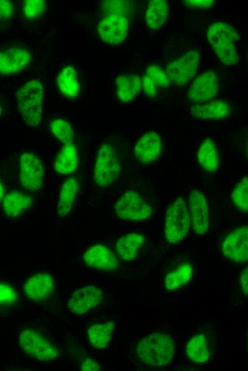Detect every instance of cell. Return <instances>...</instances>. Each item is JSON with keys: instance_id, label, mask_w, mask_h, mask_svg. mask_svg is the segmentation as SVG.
Returning a JSON list of instances; mask_svg holds the SVG:
<instances>
[{"instance_id": "1", "label": "cell", "mask_w": 248, "mask_h": 371, "mask_svg": "<svg viewBox=\"0 0 248 371\" xmlns=\"http://www.w3.org/2000/svg\"><path fill=\"white\" fill-rule=\"evenodd\" d=\"M175 354L173 335L167 331H156L140 338L133 349L132 356L138 362L152 367H165Z\"/></svg>"}, {"instance_id": "2", "label": "cell", "mask_w": 248, "mask_h": 371, "mask_svg": "<svg viewBox=\"0 0 248 371\" xmlns=\"http://www.w3.org/2000/svg\"><path fill=\"white\" fill-rule=\"evenodd\" d=\"M20 351L26 357L41 362H53L60 357L61 348L55 339L43 329L29 327L18 336Z\"/></svg>"}, {"instance_id": "3", "label": "cell", "mask_w": 248, "mask_h": 371, "mask_svg": "<svg viewBox=\"0 0 248 371\" xmlns=\"http://www.w3.org/2000/svg\"><path fill=\"white\" fill-rule=\"evenodd\" d=\"M18 110L24 123L31 127L41 121L45 88L43 81L33 78L25 83L16 92Z\"/></svg>"}, {"instance_id": "4", "label": "cell", "mask_w": 248, "mask_h": 371, "mask_svg": "<svg viewBox=\"0 0 248 371\" xmlns=\"http://www.w3.org/2000/svg\"><path fill=\"white\" fill-rule=\"evenodd\" d=\"M207 36L222 63L229 66L238 62L239 56L234 45L235 32L231 25L221 21L215 22L209 26Z\"/></svg>"}, {"instance_id": "5", "label": "cell", "mask_w": 248, "mask_h": 371, "mask_svg": "<svg viewBox=\"0 0 248 371\" xmlns=\"http://www.w3.org/2000/svg\"><path fill=\"white\" fill-rule=\"evenodd\" d=\"M191 226L187 204L182 197L176 198L167 208L165 224L164 235L170 244L182 241L187 235Z\"/></svg>"}, {"instance_id": "6", "label": "cell", "mask_w": 248, "mask_h": 371, "mask_svg": "<svg viewBox=\"0 0 248 371\" xmlns=\"http://www.w3.org/2000/svg\"><path fill=\"white\" fill-rule=\"evenodd\" d=\"M121 170L118 149L111 143H103L99 148L94 163L93 179L98 186L113 184Z\"/></svg>"}, {"instance_id": "7", "label": "cell", "mask_w": 248, "mask_h": 371, "mask_svg": "<svg viewBox=\"0 0 248 371\" xmlns=\"http://www.w3.org/2000/svg\"><path fill=\"white\" fill-rule=\"evenodd\" d=\"M114 214L124 221L140 222L151 217L153 209L139 193L128 190L117 200Z\"/></svg>"}, {"instance_id": "8", "label": "cell", "mask_w": 248, "mask_h": 371, "mask_svg": "<svg viewBox=\"0 0 248 371\" xmlns=\"http://www.w3.org/2000/svg\"><path fill=\"white\" fill-rule=\"evenodd\" d=\"M56 280L48 272H38L29 277L23 285V294L30 304L48 302L56 292Z\"/></svg>"}, {"instance_id": "9", "label": "cell", "mask_w": 248, "mask_h": 371, "mask_svg": "<svg viewBox=\"0 0 248 371\" xmlns=\"http://www.w3.org/2000/svg\"><path fill=\"white\" fill-rule=\"evenodd\" d=\"M19 176L21 186L30 191L39 190L44 181V166L34 153L26 151L19 158Z\"/></svg>"}, {"instance_id": "10", "label": "cell", "mask_w": 248, "mask_h": 371, "mask_svg": "<svg viewBox=\"0 0 248 371\" xmlns=\"http://www.w3.org/2000/svg\"><path fill=\"white\" fill-rule=\"evenodd\" d=\"M105 298L103 289L95 285H86L75 290L67 302L68 310L82 315L99 305Z\"/></svg>"}, {"instance_id": "11", "label": "cell", "mask_w": 248, "mask_h": 371, "mask_svg": "<svg viewBox=\"0 0 248 371\" xmlns=\"http://www.w3.org/2000/svg\"><path fill=\"white\" fill-rule=\"evenodd\" d=\"M220 248L229 260L245 263L248 258V228L247 225L231 230L223 238Z\"/></svg>"}, {"instance_id": "12", "label": "cell", "mask_w": 248, "mask_h": 371, "mask_svg": "<svg viewBox=\"0 0 248 371\" xmlns=\"http://www.w3.org/2000/svg\"><path fill=\"white\" fill-rule=\"evenodd\" d=\"M200 56L195 50H191L170 62L165 73L170 81L177 86H183L195 76L199 66Z\"/></svg>"}, {"instance_id": "13", "label": "cell", "mask_w": 248, "mask_h": 371, "mask_svg": "<svg viewBox=\"0 0 248 371\" xmlns=\"http://www.w3.org/2000/svg\"><path fill=\"white\" fill-rule=\"evenodd\" d=\"M119 260L115 252L102 244L92 245L83 254L84 264L95 271H118L120 268Z\"/></svg>"}, {"instance_id": "14", "label": "cell", "mask_w": 248, "mask_h": 371, "mask_svg": "<svg viewBox=\"0 0 248 371\" xmlns=\"http://www.w3.org/2000/svg\"><path fill=\"white\" fill-rule=\"evenodd\" d=\"M193 275V266L186 260L165 269L160 279L163 293L169 295L185 287L192 281Z\"/></svg>"}, {"instance_id": "15", "label": "cell", "mask_w": 248, "mask_h": 371, "mask_svg": "<svg viewBox=\"0 0 248 371\" xmlns=\"http://www.w3.org/2000/svg\"><path fill=\"white\" fill-rule=\"evenodd\" d=\"M128 20L126 17L105 14L97 26L100 39L108 44L117 45L122 43L128 31Z\"/></svg>"}, {"instance_id": "16", "label": "cell", "mask_w": 248, "mask_h": 371, "mask_svg": "<svg viewBox=\"0 0 248 371\" xmlns=\"http://www.w3.org/2000/svg\"><path fill=\"white\" fill-rule=\"evenodd\" d=\"M187 208L193 230L197 234H204L210 226L209 207L205 195L193 189L189 195Z\"/></svg>"}, {"instance_id": "17", "label": "cell", "mask_w": 248, "mask_h": 371, "mask_svg": "<svg viewBox=\"0 0 248 371\" xmlns=\"http://www.w3.org/2000/svg\"><path fill=\"white\" fill-rule=\"evenodd\" d=\"M219 81L217 75L211 71L202 73L190 86L187 95L190 101L203 103L210 101L217 94Z\"/></svg>"}, {"instance_id": "18", "label": "cell", "mask_w": 248, "mask_h": 371, "mask_svg": "<svg viewBox=\"0 0 248 371\" xmlns=\"http://www.w3.org/2000/svg\"><path fill=\"white\" fill-rule=\"evenodd\" d=\"M212 342L210 334L201 329L194 334L185 347V356L187 360L195 365H202L211 357Z\"/></svg>"}, {"instance_id": "19", "label": "cell", "mask_w": 248, "mask_h": 371, "mask_svg": "<svg viewBox=\"0 0 248 371\" xmlns=\"http://www.w3.org/2000/svg\"><path fill=\"white\" fill-rule=\"evenodd\" d=\"M31 61V54L26 49L11 46L0 50V74L9 75L25 69Z\"/></svg>"}, {"instance_id": "20", "label": "cell", "mask_w": 248, "mask_h": 371, "mask_svg": "<svg viewBox=\"0 0 248 371\" xmlns=\"http://www.w3.org/2000/svg\"><path fill=\"white\" fill-rule=\"evenodd\" d=\"M161 150L162 140L160 136L154 131H149L138 139L134 153L138 162L149 163L159 158Z\"/></svg>"}, {"instance_id": "21", "label": "cell", "mask_w": 248, "mask_h": 371, "mask_svg": "<svg viewBox=\"0 0 248 371\" xmlns=\"http://www.w3.org/2000/svg\"><path fill=\"white\" fill-rule=\"evenodd\" d=\"M145 242V237L138 232H131L120 237L115 242V253L123 261L134 260Z\"/></svg>"}, {"instance_id": "22", "label": "cell", "mask_w": 248, "mask_h": 371, "mask_svg": "<svg viewBox=\"0 0 248 371\" xmlns=\"http://www.w3.org/2000/svg\"><path fill=\"white\" fill-rule=\"evenodd\" d=\"M231 112L230 105L219 100L197 103L190 108V113L193 116L203 120L224 118L229 116Z\"/></svg>"}, {"instance_id": "23", "label": "cell", "mask_w": 248, "mask_h": 371, "mask_svg": "<svg viewBox=\"0 0 248 371\" xmlns=\"http://www.w3.org/2000/svg\"><path fill=\"white\" fill-rule=\"evenodd\" d=\"M170 81L163 69L157 65H150L143 76V91L148 97H155L160 90L169 86Z\"/></svg>"}, {"instance_id": "24", "label": "cell", "mask_w": 248, "mask_h": 371, "mask_svg": "<svg viewBox=\"0 0 248 371\" xmlns=\"http://www.w3.org/2000/svg\"><path fill=\"white\" fill-rule=\"evenodd\" d=\"M115 327L116 325L113 321L92 324L86 332L91 346L97 350L105 348L112 339Z\"/></svg>"}, {"instance_id": "25", "label": "cell", "mask_w": 248, "mask_h": 371, "mask_svg": "<svg viewBox=\"0 0 248 371\" xmlns=\"http://www.w3.org/2000/svg\"><path fill=\"white\" fill-rule=\"evenodd\" d=\"M56 85L59 92L65 97L73 98L80 93V81L77 71L72 66H66L58 72Z\"/></svg>"}, {"instance_id": "26", "label": "cell", "mask_w": 248, "mask_h": 371, "mask_svg": "<svg viewBox=\"0 0 248 371\" xmlns=\"http://www.w3.org/2000/svg\"><path fill=\"white\" fill-rule=\"evenodd\" d=\"M142 81L136 74H123L115 79L116 98L127 103L133 100L139 93Z\"/></svg>"}, {"instance_id": "27", "label": "cell", "mask_w": 248, "mask_h": 371, "mask_svg": "<svg viewBox=\"0 0 248 371\" xmlns=\"http://www.w3.org/2000/svg\"><path fill=\"white\" fill-rule=\"evenodd\" d=\"M78 164V156L76 145L73 143L64 145L59 151L54 162V170L57 173L66 175L73 173Z\"/></svg>"}, {"instance_id": "28", "label": "cell", "mask_w": 248, "mask_h": 371, "mask_svg": "<svg viewBox=\"0 0 248 371\" xmlns=\"http://www.w3.org/2000/svg\"><path fill=\"white\" fill-rule=\"evenodd\" d=\"M78 192V183L74 177L66 180L60 190L56 213L60 217L67 215L73 208Z\"/></svg>"}, {"instance_id": "29", "label": "cell", "mask_w": 248, "mask_h": 371, "mask_svg": "<svg viewBox=\"0 0 248 371\" xmlns=\"http://www.w3.org/2000/svg\"><path fill=\"white\" fill-rule=\"evenodd\" d=\"M169 14V6L164 0H153L149 2L145 11L147 26L156 30L161 28L166 22Z\"/></svg>"}, {"instance_id": "30", "label": "cell", "mask_w": 248, "mask_h": 371, "mask_svg": "<svg viewBox=\"0 0 248 371\" xmlns=\"http://www.w3.org/2000/svg\"><path fill=\"white\" fill-rule=\"evenodd\" d=\"M198 163L207 172H215L219 167V153L215 143L210 138L205 139L197 154Z\"/></svg>"}, {"instance_id": "31", "label": "cell", "mask_w": 248, "mask_h": 371, "mask_svg": "<svg viewBox=\"0 0 248 371\" xmlns=\"http://www.w3.org/2000/svg\"><path fill=\"white\" fill-rule=\"evenodd\" d=\"M31 204L32 200L29 195L19 191H12L4 196L3 210L7 216L15 218L26 211Z\"/></svg>"}, {"instance_id": "32", "label": "cell", "mask_w": 248, "mask_h": 371, "mask_svg": "<svg viewBox=\"0 0 248 371\" xmlns=\"http://www.w3.org/2000/svg\"><path fill=\"white\" fill-rule=\"evenodd\" d=\"M50 128L53 136L64 145L73 143L74 131L68 121L61 118H55L51 122Z\"/></svg>"}, {"instance_id": "33", "label": "cell", "mask_w": 248, "mask_h": 371, "mask_svg": "<svg viewBox=\"0 0 248 371\" xmlns=\"http://www.w3.org/2000/svg\"><path fill=\"white\" fill-rule=\"evenodd\" d=\"M248 178L244 177L232 189L231 197L233 203L244 213H247L248 208Z\"/></svg>"}, {"instance_id": "34", "label": "cell", "mask_w": 248, "mask_h": 371, "mask_svg": "<svg viewBox=\"0 0 248 371\" xmlns=\"http://www.w3.org/2000/svg\"><path fill=\"white\" fill-rule=\"evenodd\" d=\"M18 300V293L14 286L0 283V311L13 308Z\"/></svg>"}, {"instance_id": "35", "label": "cell", "mask_w": 248, "mask_h": 371, "mask_svg": "<svg viewBox=\"0 0 248 371\" xmlns=\"http://www.w3.org/2000/svg\"><path fill=\"white\" fill-rule=\"evenodd\" d=\"M46 9V3L42 0H26L23 3L22 12L25 18L33 20L41 16Z\"/></svg>"}, {"instance_id": "36", "label": "cell", "mask_w": 248, "mask_h": 371, "mask_svg": "<svg viewBox=\"0 0 248 371\" xmlns=\"http://www.w3.org/2000/svg\"><path fill=\"white\" fill-rule=\"evenodd\" d=\"M103 8L105 14H114L126 17L130 12V4L124 1H105Z\"/></svg>"}, {"instance_id": "37", "label": "cell", "mask_w": 248, "mask_h": 371, "mask_svg": "<svg viewBox=\"0 0 248 371\" xmlns=\"http://www.w3.org/2000/svg\"><path fill=\"white\" fill-rule=\"evenodd\" d=\"M247 267L246 266L240 273L237 280L235 288V298L237 300L244 299L247 297Z\"/></svg>"}, {"instance_id": "38", "label": "cell", "mask_w": 248, "mask_h": 371, "mask_svg": "<svg viewBox=\"0 0 248 371\" xmlns=\"http://www.w3.org/2000/svg\"><path fill=\"white\" fill-rule=\"evenodd\" d=\"M14 6L11 1L0 0V24L9 21L14 15Z\"/></svg>"}, {"instance_id": "39", "label": "cell", "mask_w": 248, "mask_h": 371, "mask_svg": "<svg viewBox=\"0 0 248 371\" xmlns=\"http://www.w3.org/2000/svg\"><path fill=\"white\" fill-rule=\"evenodd\" d=\"M184 2L187 7L197 9L210 8L214 4L215 1L211 0H189L184 1Z\"/></svg>"}, {"instance_id": "40", "label": "cell", "mask_w": 248, "mask_h": 371, "mask_svg": "<svg viewBox=\"0 0 248 371\" xmlns=\"http://www.w3.org/2000/svg\"><path fill=\"white\" fill-rule=\"evenodd\" d=\"M80 368L81 370H100V365L91 358H85L81 362Z\"/></svg>"}, {"instance_id": "41", "label": "cell", "mask_w": 248, "mask_h": 371, "mask_svg": "<svg viewBox=\"0 0 248 371\" xmlns=\"http://www.w3.org/2000/svg\"><path fill=\"white\" fill-rule=\"evenodd\" d=\"M4 184L1 181V180L0 179V202L4 198Z\"/></svg>"}, {"instance_id": "42", "label": "cell", "mask_w": 248, "mask_h": 371, "mask_svg": "<svg viewBox=\"0 0 248 371\" xmlns=\"http://www.w3.org/2000/svg\"><path fill=\"white\" fill-rule=\"evenodd\" d=\"M1 113H2V109H1V104H0V116L1 115Z\"/></svg>"}]
</instances>
